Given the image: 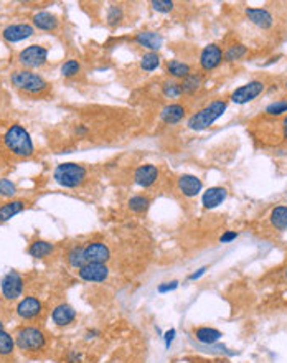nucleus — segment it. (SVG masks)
I'll return each instance as SVG.
<instances>
[{"label":"nucleus","instance_id":"obj_1","mask_svg":"<svg viewBox=\"0 0 287 363\" xmlns=\"http://www.w3.org/2000/svg\"><path fill=\"white\" fill-rule=\"evenodd\" d=\"M226 101H221V99H217L210 103L208 106H205L203 109H200L198 112H195L188 119V127L192 130H205L210 126L214 124V121H218L221 116L225 114L226 111Z\"/></svg>","mask_w":287,"mask_h":363},{"label":"nucleus","instance_id":"obj_2","mask_svg":"<svg viewBox=\"0 0 287 363\" xmlns=\"http://www.w3.org/2000/svg\"><path fill=\"white\" fill-rule=\"evenodd\" d=\"M4 142L7 145V149H9L12 154H15L17 157H30L33 154V142L30 139V134L18 124L7 129V132L4 135Z\"/></svg>","mask_w":287,"mask_h":363},{"label":"nucleus","instance_id":"obj_3","mask_svg":"<svg viewBox=\"0 0 287 363\" xmlns=\"http://www.w3.org/2000/svg\"><path fill=\"white\" fill-rule=\"evenodd\" d=\"M55 182L60 184L61 187L66 188H75L78 185H81L86 178V169L83 165H78L73 162L60 164L56 167V170L53 173Z\"/></svg>","mask_w":287,"mask_h":363},{"label":"nucleus","instance_id":"obj_4","mask_svg":"<svg viewBox=\"0 0 287 363\" xmlns=\"http://www.w3.org/2000/svg\"><path fill=\"white\" fill-rule=\"evenodd\" d=\"M10 81L15 88L27 91V93H41L48 88V83L40 75L27 71V70L13 71L10 76Z\"/></svg>","mask_w":287,"mask_h":363},{"label":"nucleus","instance_id":"obj_5","mask_svg":"<svg viewBox=\"0 0 287 363\" xmlns=\"http://www.w3.org/2000/svg\"><path fill=\"white\" fill-rule=\"evenodd\" d=\"M45 333L37 327H23L17 333V345L21 350H40L45 347Z\"/></svg>","mask_w":287,"mask_h":363},{"label":"nucleus","instance_id":"obj_6","mask_svg":"<svg viewBox=\"0 0 287 363\" xmlns=\"http://www.w3.org/2000/svg\"><path fill=\"white\" fill-rule=\"evenodd\" d=\"M46 60H48V50L40 45L27 47L18 55L20 64H23L27 68H40L46 63Z\"/></svg>","mask_w":287,"mask_h":363},{"label":"nucleus","instance_id":"obj_7","mask_svg":"<svg viewBox=\"0 0 287 363\" xmlns=\"http://www.w3.org/2000/svg\"><path fill=\"white\" fill-rule=\"evenodd\" d=\"M264 89H266V84H264V81H259V79H253V81H249L248 84L241 86V88L233 91L231 101H233L234 104H246V103H249V101L256 99Z\"/></svg>","mask_w":287,"mask_h":363},{"label":"nucleus","instance_id":"obj_8","mask_svg":"<svg viewBox=\"0 0 287 363\" xmlns=\"http://www.w3.org/2000/svg\"><path fill=\"white\" fill-rule=\"evenodd\" d=\"M0 289H2V296L7 301H15L23 292V279L17 271H10L2 278Z\"/></svg>","mask_w":287,"mask_h":363},{"label":"nucleus","instance_id":"obj_9","mask_svg":"<svg viewBox=\"0 0 287 363\" xmlns=\"http://www.w3.org/2000/svg\"><path fill=\"white\" fill-rule=\"evenodd\" d=\"M221 61H223V52L218 45H208L202 50L200 53V66H202L203 71H211L214 68H218Z\"/></svg>","mask_w":287,"mask_h":363},{"label":"nucleus","instance_id":"obj_10","mask_svg":"<svg viewBox=\"0 0 287 363\" xmlns=\"http://www.w3.org/2000/svg\"><path fill=\"white\" fill-rule=\"evenodd\" d=\"M78 276L86 282H104L109 278V269H107L106 264L88 263L81 269H78Z\"/></svg>","mask_w":287,"mask_h":363},{"label":"nucleus","instance_id":"obj_11","mask_svg":"<svg viewBox=\"0 0 287 363\" xmlns=\"http://www.w3.org/2000/svg\"><path fill=\"white\" fill-rule=\"evenodd\" d=\"M84 256L88 263H98V264H106L111 258V251L104 243H89L84 246Z\"/></svg>","mask_w":287,"mask_h":363},{"label":"nucleus","instance_id":"obj_12","mask_svg":"<svg viewBox=\"0 0 287 363\" xmlns=\"http://www.w3.org/2000/svg\"><path fill=\"white\" fill-rule=\"evenodd\" d=\"M33 35V27L28 24H13L4 28L2 38L9 43H17L25 38H30Z\"/></svg>","mask_w":287,"mask_h":363},{"label":"nucleus","instance_id":"obj_13","mask_svg":"<svg viewBox=\"0 0 287 363\" xmlns=\"http://www.w3.org/2000/svg\"><path fill=\"white\" fill-rule=\"evenodd\" d=\"M157 178H159V169L152 164L140 165L134 173V182L139 187H144V188L152 187L157 182Z\"/></svg>","mask_w":287,"mask_h":363},{"label":"nucleus","instance_id":"obj_14","mask_svg":"<svg viewBox=\"0 0 287 363\" xmlns=\"http://www.w3.org/2000/svg\"><path fill=\"white\" fill-rule=\"evenodd\" d=\"M17 314L21 319H27V321L38 317L41 314V302L37 297H25V299H21L18 302Z\"/></svg>","mask_w":287,"mask_h":363},{"label":"nucleus","instance_id":"obj_15","mask_svg":"<svg viewBox=\"0 0 287 363\" xmlns=\"http://www.w3.org/2000/svg\"><path fill=\"white\" fill-rule=\"evenodd\" d=\"M178 190H180L185 197H197V195L202 192L203 184L202 180L195 175H190V173H185L180 178H178Z\"/></svg>","mask_w":287,"mask_h":363},{"label":"nucleus","instance_id":"obj_16","mask_svg":"<svg viewBox=\"0 0 287 363\" xmlns=\"http://www.w3.org/2000/svg\"><path fill=\"white\" fill-rule=\"evenodd\" d=\"M246 17L249 18L251 24L262 28V30H268L274 24V17L266 9H246Z\"/></svg>","mask_w":287,"mask_h":363},{"label":"nucleus","instance_id":"obj_17","mask_svg":"<svg viewBox=\"0 0 287 363\" xmlns=\"http://www.w3.org/2000/svg\"><path fill=\"white\" fill-rule=\"evenodd\" d=\"M228 197V190L223 187H211L203 193L202 197V203L205 208H217L218 205H221Z\"/></svg>","mask_w":287,"mask_h":363},{"label":"nucleus","instance_id":"obj_18","mask_svg":"<svg viewBox=\"0 0 287 363\" xmlns=\"http://www.w3.org/2000/svg\"><path fill=\"white\" fill-rule=\"evenodd\" d=\"M135 43H139L140 47L150 50V52H155L157 50H160L162 47V36L157 33V32H150V30H146V32H140L135 35Z\"/></svg>","mask_w":287,"mask_h":363},{"label":"nucleus","instance_id":"obj_19","mask_svg":"<svg viewBox=\"0 0 287 363\" xmlns=\"http://www.w3.org/2000/svg\"><path fill=\"white\" fill-rule=\"evenodd\" d=\"M185 112H186V109L182 104L174 103V104H169V106H165L162 109L160 119L165 122V124L172 126V124H177V122H180L185 118Z\"/></svg>","mask_w":287,"mask_h":363},{"label":"nucleus","instance_id":"obj_20","mask_svg":"<svg viewBox=\"0 0 287 363\" xmlns=\"http://www.w3.org/2000/svg\"><path fill=\"white\" fill-rule=\"evenodd\" d=\"M75 317H76V312L75 309L68 306V304H60L58 307H55L53 312H52V319H53V322L56 325H68L75 321Z\"/></svg>","mask_w":287,"mask_h":363},{"label":"nucleus","instance_id":"obj_21","mask_svg":"<svg viewBox=\"0 0 287 363\" xmlns=\"http://www.w3.org/2000/svg\"><path fill=\"white\" fill-rule=\"evenodd\" d=\"M25 207H27V203L23 200H12V201L4 203V205L0 207V223L9 221L10 218L18 215Z\"/></svg>","mask_w":287,"mask_h":363},{"label":"nucleus","instance_id":"obj_22","mask_svg":"<svg viewBox=\"0 0 287 363\" xmlns=\"http://www.w3.org/2000/svg\"><path fill=\"white\" fill-rule=\"evenodd\" d=\"M33 25L40 28V30H55L58 27V18L50 12H38L33 15Z\"/></svg>","mask_w":287,"mask_h":363},{"label":"nucleus","instance_id":"obj_23","mask_svg":"<svg viewBox=\"0 0 287 363\" xmlns=\"http://www.w3.org/2000/svg\"><path fill=\"white\" fill-rule=\"evenodd\" d=\"M203 84V75L202 73H190L188 76L182 79L180 88H182V94H193L197 93Z\"/></svg>","mask_w":287,"mask_h":363},{"label":"nucleus","instance_id":"obj_24","mask_svg":"<svg viewBox=\"0 0 287 363\" xmlns=\"http://www.w3.org/2000/svg\"><path fill=\"white\" fill-rule=\"evenodd\" d=\"M165 68H167V73L175 79H183L186 78L192 73V68L188 63H183L180 60H170L165 64Z\"/></svg>","mask_w":287,"mask_h":363},{"label":"nucleus","instance_id":"obj_25","mask_svg":"<svg viewBox=\"0 0 287 363\" xmlns=\"http://www.w3.org/2000/svg\"><path fill=\"white\" fill-rule=\"evenodd\" d=\"M221 337H223L221 332L213 329V327H198V329H195V338L202 344L211 345L214 342H218Z\"/></svg>","mask_w":287,"mask_h":363},{"label":"nucleus","instance_id":"obj_26","mask_svg":"<svg viewBox=\"0 0 287 363\" xmlns=\"http://www.w3.org/2000/svg\"><path fill=\"white\" fill-rule=\"evenodd\" d=\"M271 224L274 226L277 231H284L287 230V207L285 205H279L276 208H272L271 216H269Z\"/></svg>","mask_w":287,"mask_h":363},{"label":"nucleus","instance_id":"obj_27","mask_svg":"<svg viewBox=\"0 0 287 363\" xmlns=\"http://www.w3.org/2000/svg\"><path fill=\"white\" fill-rule=\"evenodd\" d=\"M68 263L71 267H75V269H81L84 264H88V261H86V256H84V248H81V246L71 248L68 253Z\"/></svg>","mask_w":287,"mask_h":363},{"label":"nucleus","instance_id":"obj_28","mask_svg":"<svg viewBox=\"0 0 287 363\" xmlns=\"http://www.w3.org/2000/svg\"><path fill=\"white\" fill-rule=\"evenodd\" d=\"M28 253H30V256H33V258H45V256H48V254L53 253V244L38 239V241H35V243L30 244Z\"/></svg>","mask_w":287,"mask_h":363},{"label":"nucleus","instance_id":"obj_29","mask_svg":"<svg viewBox=\"0 0 287 363\" xmlns=\"http://www.w3.org/2000/svg\"><path fill=\"white\" fill-rule=\"evenodd\" d=\"M246 53H248V48H246L245 45H241V43H236V45H231V47L226 50L225 55H223V58H225V61L231 63V61L241 60V58L245 56Z\"/></svg>","mask_w":287,"mask_h":363},{"label":"nucleus","instance_id":"obj_30","mask_svg":"<svg viewBox=\"0 0 287 363\" xmlns=\"http://www.w3.org/2000/svg\"><path fill=\"white\" fill-rule=\"evenodd\" d=\"M162 93L165 98L169 99H177L182 96V88H180V83H177L175 79H167L163 84H162Z\"/></svg>","mask_w":287,"mask_h":363},{"label":"nucleus","instance_id":"obj_31","mask_svg":"<svg viewBox=\"0 0 287 363\" xmlns=\"http://www.w3.org/2000/svg\"><path fill=\"white\" fill-rule=\"evenodd\" d=\"M160 66V56L157 55L155 52H149L142 56L140 60V68L144 71H154Z\"/></svg>","mask_w":287,"mask_h":363},{"label":"nucleus","instance_id":"obj_32","mask_svg":"<svg viewBox=\"0 0 287 363\" xmlns=\"http://www.w3.org/2000/svg\"><path fill=\"white\" fill-rule=\"evenodd\" d=\"M150 205V200L147 197H144V195H135L131 200H129V208L132 210L134 213H142L146 212Z\"/></svg>","mask_w":287,"mask_h":363},{"label":"nucleus","instance_id":"obj_33","mask_svg":"<svg viewBox=\"0 0 287 363\" xmlns=\"http://www.w3.org/2000/svg\"><path fill=\"white\" fill-rule=\"evenodd\" d=\"M15 347V340H13L7 332H0V355H10Z\"/></svg>","mask_w":287,"mask_h":363},{"label":"nucleus","instance_id":"obj_34","mask_svg":"<svg viewBox=\"0 0 287 363\" xmlns=\"http://www.w3.org/2000/svg\"><path fill=\"white\" fill-rule=\"evenodd\" d=\"M123 17H124V13H123V9H121V7H116V5L109 7V10H107V24H109L111 27L117 25L119 21L123 20Z\"/></svg>","mask_w":287,"mask_h":363},{"label":"nucleus","instance_id":"obj_35","mask_svg":"<svg viewBox=\"0 0 287 363\" xmlns=\"http://www.w3.org/2000/svg\"><path fill=\"white\" fill-rule=\"evenodd\" d=\"M268 116H282L287 114V101H276L266 107Z\"/></svg>","mask_w":287,"mask_h":363},{"label":"nucleus","instance_id":"obj_36","mask_svg":"<svg viewBox=\"0 0 287 363\" xmlns=\"http://www.w3.org/2000/svg\"><path fill=\"white\" fill-rule=\"evenodd\" d=\"M80 70H81V66H80V63H78L76 60H68V61L61 66V75L66 76V78H71V76L78 75V73H80Z\"/></svg>","mask_w":287,"mask_h":363},{"label":"nucleus","instance_id":"obj_37","mask_svg":"<svg viewBox=\"0 0 287 363\" xmlns=\"http://www.w3.org/2000/svg\"><path fill=\"white\" fill-rule=\"evenodd\" d=\"M15 193H17V187L13 185L10 180L0 178V195H4V197H13Z\"/></svg>","mask_w":287,"mask_h":363},{"label":"nucleus","instance_id":"obj_38","mask_svg":"<svg viewBox=\"0 0 287 363\" xmlns=\"http://www.w3.org/2000/svg\"><path fill=\"white\" fill-rule=\"evenodd\" d=\"M152 5V9L155 12H160V13H167L170 10H174V2H170V0H154V2H150Z\"/></svg>","mask_w":287,"mask_h":363},{"label":"nucleus","instance_id":"obj_39","mask_svg":"<svg viewBox=\"0 0 287 363\" xmlns=\"http://www.w3.org/2000/svg\"><path fill=\"white\" fill-rule=\"evenodd\" d=\"M177 286H178V282L177 281H172V282H163L162 286H159V292H169V290H174V289H177Z\"/></svg>","mask_w":287,"mask_h":363},{"label":"nucleus","instance_id":"obj_40","mask_svg":"<svg viewBox=\"0 0 287 363\" xmlns=\"http://www.w3.org/2000/svg\"><path fill=\"white\" fill-rule=\"evenodd\" d=\"M236 238H238V233H236V231H226V233L220 238V241L221 243H229V241H233V239H236Z\"/></svg>","mask_w":287,"mask_h":363},{"label":"nucleus","instance_id":"obj_41","mask_svg":"<svg viewBox=\"0 0 287 363\" xmlns=\"http://www.w3.org/2000/svg\"><path fill=\"white\" fill-rule=\"evenodd\" d=\"M174 338H175V330H174V329L165 333V342H167V345H170V342H172Z\"/></svg>","mask_w":287,"mask_h":363},{"label":"nucleus","instance_id":"obj_42","mask_svg":"<svg viewBox=\"0 0 287 363\" xmlns=\"http://www.w3.org/2000/svg\"><path fill=\"white\" fill-rule=\"evenodd\" d=\"M205 273H206V267H202V269H198L197 273H193V274L190 276V279H192V281H195V279L200 278V276H203Z\"/></svg>","mask_w":287,"mask_h":363},{"label":"nucleus","instance_id":"obj_43","mask_svg":"<svg viewBox=\"0 0 287 363\" xmlns=\"http://www.w3.org/2000/svg\"><path fill=\"white\" fill-rule=\"evenodd\" d=\"M75 134H78V135L88 134V127H86V126H78V127L75 129Z\"/></svg>","mask_w":287,"mask_h":363},{"label":"nucleus","instance_id":"obj_44","mask_svg":"<svg viewBox=\"0 0 287 363\" xmlns=\"http://www.w3.org/2000/svg\"><path fill=\"white\" fill-rule=\"evenodd\" d=\"M282 135H284V139L287 141V116L284 118V122H282Z\"/></svg>","mask_w":287,"mask_h":363},{"label":"nucleus","instance_id":"obj_45","mask_svg":"<svg viewBox=\"0 0 287 363\" xmlns=\"http://www.w3.org/2000/svg\"><path fill=\"white\" fill-rule=\"evenodd\" d=\"M81 357L80 355H76V353H71V357H69V361H78Z\"/></svg>","mask_w":287,"mask_h":363},{"label":"nucleus","instance_id":"obj_46","mask_svg":"<svg viewBox=\"0 0 287 363\" xmlns=\"http://www.w3.org/2000/svg\"><path fill=\"white\" fill-rule=\"evenodd\" d=\"M94 335H98V332H96V330H91V332L86 333V337H88V338H92Z\"/></svg>","mask_w":287,"mask_h":363},{"label":"nucleus","instance_id":"obj_47","mask_svg":"<svg viewBox=\"0 0 287 363\" xmlns=\"http://www.w3.org/2000/svg\"><path fill=\"white\" fill-rule=\"evenodd\" d=\"M4 330V325H2V322H0V332H2Z\"/></svg>","mask_w":287,"mask_h":363},{"label":"nucleus","instance_id":"obj_48","mask_svg":"<svg viewBox=\"0 0 287 363\" xmlns=\"http://www.w3.org/2000/svg\"><path fill=\"white\" fill-rule=\"evenodd\" d=\"M221 363H229V361H221Z\"/></svg>","mask_w":287,"mask_h":363},{"label":"nucleus","instance_id":"obj_49","mask_svg":"<svg viewBox=\"0 0 287 363\" xmlns=\"http://www.w3.org/2000/svg\"><path fill=\"white\" fill-rule=\"evenodd\" d=\"M285 278H287V269H285Z\"/></svg>","mask_w":287,"mask_h":363},{"label":"nucleus","instance_id":"obj_50","mask_svg":"<svg viewBox=\"0 0 287 363\" xmlns=\"http://www.w3.org/2000/svg\"><path fill=\"white\" fill-rule=\"evenodd\" d=\"M285 89H287V83H285Z\"/></svg>","mask_w":287,"mask_h":363}]
</instances>
